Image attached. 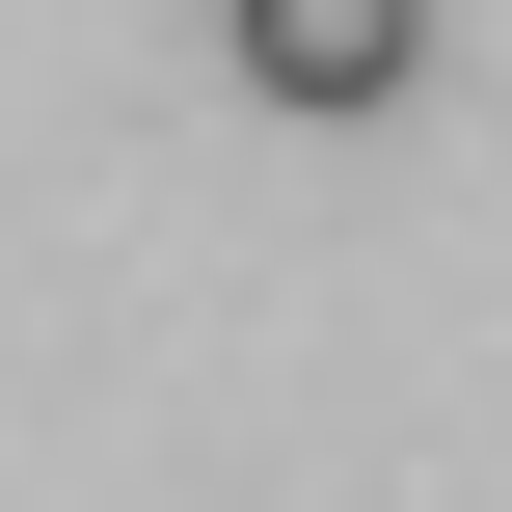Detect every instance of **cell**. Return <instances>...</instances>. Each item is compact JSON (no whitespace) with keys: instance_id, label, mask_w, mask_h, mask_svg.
<instances>
[{"instance_id":"cell-1","label":"cell","mask_w":512,"mask_h":512,"mask_svg":"<svg viewBox=\"0 0 512 512\" xmlns=\"http://www.w3.org/2000/svg\"><path fill=\"white\" fill-rule=\"evenodd\" d=\"M216 54H243L270 108H405V54H432V0H216Z\"/></svg>"}]
</instances>
